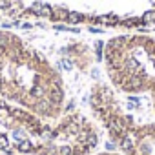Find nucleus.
Instances as JSON below:
<instances>
[{
  "label": "nucleus",
  "mask_w": 155,
  "mask_h": 155,
  "mask_svg": "<svg viewBox=\"0 0 155 155\" xmlns=\"http://www.w3.org/2000/svg\"><path fill=\"white\" fill-rule=\"evenodd\" d=\"M91 155H119V153H91ZM124 155V153H122Z\"/></svg>",
  "instance_id": "obj_5"
},
{
  "label": "nucleus",
  "mask_w": 155,
  "mask_h": 155,
  "mask_svg": "<svg viewBox=\"0 0 155 155\" xmlns=\"http://www.w3.org/2000/svg\"><path fill=\"white\" fill-rule=\"evenodd\" d=\"M101 126L82 111L44 119L0 97V153L4 155H91Z\"/></svg>",
  "instance_id": "obj_1"
},
{
  "label": "nucleus",
  "mask_w": 155,
  "mask_h": 155,
  "mask_svg": "<svg viewBox=\"0 0 155 155\" xmlns=\"http://www.w3.org/2000/svg\"><path fill=\"white\" fill-rule=\"evenodd\" d=\"M90 110L101 130L124 155H155V122L130 113L110 84H93Z\"/></svg>",
  "instance_id": "obj_4"
},
{
  "label": "nucleus",
  "mask_w": 155,
  "mask_h": 155,
  "mask_svg": "<svg viewBox=\"0 0 155 155\" xmlns=\"http://www.w3.org/2000/svg\"><path fill=\"white\" fill-rule=\"evenodd\" d=\"M108 84L135 117L155 122V35L124 33L102 49Z\"/></svg>",
  "instance_id": "obj_3"
},
{
  "label": "nucleus",
  "mask_w": 155,
  "mask_h": 155,
  "mask_svg": "<svg viewBox=\"0 0 155 155\" xmlns=\"http://www.w3.org/2000/svg\"><path fill=\"white\" fill-rule=\"evenodd\" d=\"M0 24L137 31L155 26V0H0Z\"/></svg>",
  "instance_id": "obj_2"
}]
</instances>
